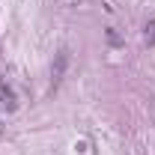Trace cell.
<instances>
[{"label": "cell", "mask_w": 155, "mask_h": 155, "mask_svg": "<svg viewBox=\"0 0 155 155\" xmlns=\"http://www.w3.org/2000/svg\"><path fill=\"white\" fill-rule=\"evenodd\" d=\"M0 104H3L6 110H15V107H18V98H15V90H12V87H9V84L3 81V78H0Z\"/></svg>", "instance_id": "1"}, {"label": "cell", "mask_w": 155, "mask_h": 155, "mask_svg": "<svg viewBox=\"0 0 155 155\" xmlns=\"http://www.w3.org/2000/svg\"><path fill=\"white\" fill-rule=\"evenodd\" d=\"M66 66H69V51H66V48H60V51H57V60H54V66H51V78H54V84L63 78Z\"/></svg>", "instance_id": "2"}, {"label": "cell", "mask_w": 155, "mask_h": 155, "mask_svg": "<svg viewBox=\"0 0 155 155\" xmlns=\"http://www.w3.org/2000/svg\"><path fill=\"white\" fill-rule=\"evenodd\" d=\"M146 42H155V21L146 24Z\"/></svg>", "instance_id": "3"}, {"label": "cell", "mask_w": 155, "mask_h": 155, "mask_svg": "<svg viewBox=\"0 0 155 155\" xmlns=\"http://www.w3.org/2000/svg\"><path fill=\"white\" fill-rule=\"evenodd\" d=\"M0 131H3V119H0Z\"/></svg>", "instance_id": "4"}]
</instances>
